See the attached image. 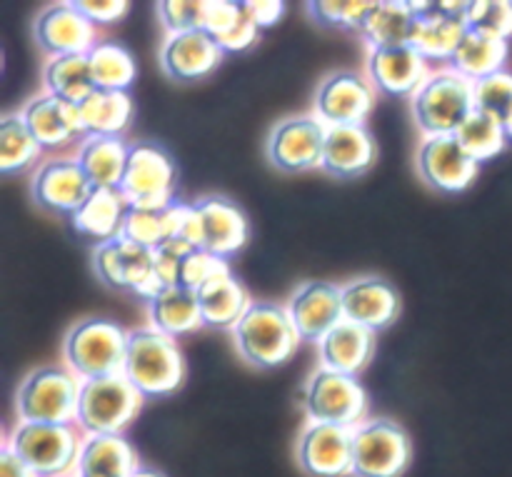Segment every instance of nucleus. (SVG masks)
Returning a JSON list of instances; mask_svg holds the SVG:
<instances>
[{
	"label": "nucleus",
	"instance_id": "19",
	"mask_svg": "<svg viewBox=\"0 0 512 477\" xmlns=\"http://www.w3.org/2000/svg\"><path fill=\"white\" fill-rule=\"evenodd\" d=\"M288 315L300 340L320 343L343 318V290L325 280L300 285L288 303Z\"/></svg>",
	"mask_w": 512,
	"mask_h": 477
},
{
	"label": "nucleus",
	"instance_id": "20",
	"mask_svg": "<svg viewBox=\"0 0 512 477\" xmlns=\"http://www.w3.org/2000/svg\"><path fill=\"white\" fill-rule=\"evenodd\" d=\"M343 318L378 335L400 315V293L393 283L378 275L358 278L343 285Z\"/></svg>",
	"mask_w": 512,
	"mask_h": 477
},
{
	"label": "nucleus",
	"instance_id": "10",
	"mask_svg": "<svg viewBox=\"0 0 512 477\" xmlns=\"http://www.w3.org/2000/svg\"><path fill=\"white\" fill-rule=\"evenodd\" d=\"M413 455L408 433L390 418H370L353 428V477H400Z\"/></svg>",
	"mask_w": 512,
	"mask_h": 477
},
{
	"label": "nucleus",
	"instance_id": "48",
	"mask_svg": "<svg viewBox=\"0 0 512 477\" xmlns=\"http://www.w3.org/2000/svg\"><path fill=\"white\" fill-rule=\"evenodd\" d=\"M243 5L260 30L273 28L275 23H280L285 13V3H280V0H250V3Z\"/></svg>",
	"mask_w": 512,
	"mask_h": 477
},
{
	"label": "nucleus",
	"instance_id": "47",
	"mask_svg": "<svg viewBox=\"0 0 512 477\" xmlns=\"http://www.w3.org/2000/svg\"><path fill=\"white\" fill-rule=\"evenodd\" d=\"M243 13V3L235 0H208V20H205V33L213 38L223 35L235 25V20Z\"/></svg>",
	"mask_w": 512,
	"mask_h": 477
},
{
	"label": "nucleus",
	"instance_id": "6",
	"mask_svg": "<svg viewBox=\"0 0 512 477\" xmlns=\"http://www.w3.org/2000/svg\"><path fill=\"white\" fill-rule=\"evenodd\" d=\"M475 110L473 83L455 70H435L413 95V113L425 138L455 135Z\"/></svg>",
	"mask_w": 512,
	"mask_h": 477
},
{
	"label": "nucleus",
	"instance_id": "50",
	"mask_svg": "<svg viewBox=\"0 0 512 477\" xmlns=\"http://www.w3.org/2000/svg\"><path fill=\"white\" fill-rule=\"evenodd\" d=\"M133 477H165V475L155 473V470H148V468H140V470H138V473H135Z\"/></svg>",
	"mask_w": 512,
	"mask_h": 477
},
{
	"label": "nucleus",
	"instance_id": "29",
	"mask_svg": "<svg viewBox=\"0 0 512 477\" xmlns=\"http://www.w3.org/2000/svg\"><path fill=\"white\" fill-rule=\"evenodd\" d=\"M130 145L120 135H88L78 148V163L95 190H120Z\"/></svg>",
	"mask_w": 512,
	"mask_h": 477
},
{
	"label": "nucleus",
	"instance_id": "25",
	"mask_svg": "<svg viewBox=\"0 0 512 477\" xmlns=\"http://www.w3.org/2000/svg\"><path fill=\"white\" fill-rule=\"evenodd\" d=\"M375 345H378L375 333L350 323V320H340L318 343L320 368L358 378L373 360Z\"/></svg>",
	"mask_w": 512,
	"mask_h": 477
},
{
	"label": "nucleus",
	"instance_id": "9",
	"mask_svg": "<svg viewBox=\"0 0 512 477\" xmlns=\"http://www.w3.org/2000/svg\"><path fill=\"white\" fill-rule=\"evenodd\" d=\"M300 400L310 423L358 428L360 423H365L368 413V395L360 380L328 368H318L310 375Z\"/></svg>",
	"mask_w": 512,
	"mask_h": 477
},
{
	"label": "nucleus",
	"instance_id": "52",
	"mask_svg": "<svg viewBox=\"0 0 512 477\" xmlns=\"http://www.w3.org/2000/svg\"><path fill=\"white\" fill-rule=\"evenodd\" d=\"M65 477H80V475H65Z\"/></svg>",
	"mask_w": 512,
	"mask_h": 477
},
{
	"label": "nucleus",
	"instance_id": "39",
	"mask_svg": "<svg viewBox=\"0 0 512 477\" xmlns=\"http://www.w3.org/2000/svg\"><path fill=\"white\" fill-rule=\"evenodd\" d=\"M455 138H458V143L463 145V150L470 158L483 163V160H490L503 153L505 143H508V130H505L503 120L475 108L470 118L460 125Z\"/></svg>",
	"mask_w": 512,
	"mask_h": 477
},
{
	"label": "nucleus",
	"instance_id": "37",
	"mask_svg": "<svg viewBox=\"0 0 512 477\" xmlns=\"http://www.w3.org/2000/svg\"><path fill=\"white\" fill-rule=\"evenodd\" d=\"M90 68H93V80L98 90H118L128 93L130 85L135 83L138 65L130 55L128 48L113 43V40H100L88 53Z\"/></svg>",
	"mask_w": 512,
	"mask_h": 477
},
{
	"label": "nucleus",
	"instance_id": "11",
	"mask_svg": "<svg viewBox=\"0 0 512 477\" xmlns=\"http://www.w3.org/2000/svg\"><path fill=\"white\" fill-rule=\"evenodd\" d=\"M93 265L98 278L113 290H128L138 298L150 300L163 293L155 280V250L133 240L115 238L110 243L95 245Z\"/></svg>",
	"mask_w": 512,
	"mask_h": 477
},
{
	"label": "nucleus",
	"instance_id": "45",
	"mask_svg": "<svg viewBox=\"0 0 512 477\" xmlns=\"http://www.w3.org/2000/svg\"><path fill=\"white\" fill-rule=\"evenodd\" d=\"M260 28L255 25V20L250 18L248 10L243 5V13L235 20V25L230 30H225L223 35H218V45L225 50V53H240V50H248L258 43Z\"/></svg>",
	"mask_w": 512,
	"mask_h": 477
},
{
	"label": "nucleus",
	"instance_id": "1",
	"mask_svg": "<svg viewBox=\"0 0 512 477\" xmlns=\"http://www.w3.org/2000/svg\"><path fill=\"white\" fill-rule=\"evenodd\" d=\"M123 375L143 398L175 393L185 378V360L178 340L155 328L133 330L128 335Z\"/></svg>",
	"mask_w": 512,
	"mask_h": 477
},
{
	"label": "nucleus",
	"instance_id": "28",
	"mask_svg": "<svg viewBox=\"0 0 512 477\" xmlns=\"http://www.w3.org/2000/svg\"><path fill=\"white\" fill-rule=\"evenodd\" d=\"M140 465L138 453L123 435H85L80 450V477H133Z\"/></svg>",
	"mask_w": 512,
	"mask_h": 477
},
{
	"label": "nucleus",
	"instance_id": "43",
	"mask_svg": "<svg viewBox=\"0 0 512 477\" xmlns=\"http://www.w3.org/2000/svg\"><path fill=\"white\" fill-rule=\"evenodd\" d=\"M473 95L475 108L495 115L505 123L512 113V75L500 70V73L478 80V83H473Z\"/></svg>",
	"mask_w": 512,
	"mask_h": 477
},
{
	"label": "nucleus",
	"instance_id": "35",
	"mask_svg": "<svg viewBox=\"0 0 512 477\" xmlns=\"http://www.w3.org/2000/svg\"><path fill=\"white\" fill-rule=\"evenodd\" d=\"M80 118L88 135H120L133 118V98L118 90H95L80 103Z\"/></svg>",
	"mask_w": 512,
	"mask_h": 477
},
{
	"label": "nucleus",
	"instance_id": "12",
	"mask_svg": "<svg viewBox=\"0 0 512 477\" xmlns=\"http://www.w3.org/2000/svg\"><path fill=\"white\" fill-rule=\"evenodd\" d=\"M328 125L318 115H293L280 120L268 138V158L283 173L323 168Z\"/></svg>",
	"mask_w": 512,
	"mask_h": 477
},
{
	"label": "nucleus",
	"instance_id": "49",
	"mask_svg": "<svg viewBox=\"0 0 512 477\" xmlns=\"http://www.w3.org/2000/svg\"><path fill=\"white\" fill-rule=\"evenodd\" d=\"M0 477H38L13 450L5 445L3 453H0Z\"/></svg>",
	"mask_w": 512,
	"mask_h": 477
},
{
	"label": "nucleus",
	"instance_id": "21",
	"mask_svg": "<svg viewBox=\"0 0 512 477\" xmlns=\"http://www.w3.org/2000/svg\"><path fill=\"white\" fill-rule=\"evenodd\" d=\"M225 50L205 30L165 35L160 48V65L165 75L178 83H195L213 73L223 60Z\"/></svg>",
	"mask_w": 512,
	"mask_h": 477
},
{
	"label": "nucleus",
	"instance_id": "22",
	"mask_svg": "<svg viewBox=\"0 0 512 477\" xmlns=\"http://www.w3.org/2000/svg\"><path fill=\"white\" fill-rule=\"evenodd\" d=\"M203 223V250L230 258L248 243L250 225L243 210L223 195H208L195 203Z\"/></svg>",
	"mask_w": 512,
	"mask_h": 477
},
{
	"label": "nucleus",
	"instance_id": "40",
	"mask_svg": "<svg viewBox=\"0 0 512 477\" xmlns=\"http://www.w3.org/2000/svg\"><path fill=\"white\" fill-rule=\"evenodd\" d=\"M375 0H313L308 3V13L313 15L315 23L325 28H343L360 33L365 18L373 10Z\"/></svg>",
	"mask_w": 512,
	"mask_h": 477
},
{
	"label": "nucleus",
	"instance_id": "51",
	"mask_svg": "<svg viewBox=\"0 0 512 477\" xmlns=\"http://www.w3.org/2000/svg\"><path fill=\"white\" fill-rule=\"evenodd\" d=\"M505 130H508V138H512V113H510V118L505 120Z\"/></svg>",
	"mask_w": 512,
	"mask_h": 477
},
{
	"label": "nucleus",
	"instance_id": "13",
	"mask_svg": "<svg viewBox=\"0 0 512 477\" xmlns=\"http://www.w3.org/2000/svg\"><path fill=\"white\" fill-rule=\"evenodd\" d=\"M30 190H33L35 205L53 215L73 218L95 188L85 170L80 168L78 158H50L35 170Z\"/></svg>",
	"mask_w": 512,
	"mask_h": 477
},
{
	"label": "nucleus",
	"instance_id": "5",
	"mask_svg": "<svg viewBox=\"0 0 512 477\" xmlns=\"http://www.w3.org/2000/svg\"><path fill=\"white\" fill-rule=\"evenodd\" d=\"M128 335L118 323L108 318L80 320L70 328L63 343L65 368L80 380L120 375L128 353Z\"/></svg>",
	"mask_w": 512,
	"mask_h": 477
},
{
	"label": "nucleus",
	"instance_id": "30",
	"mask_svg": "<svg viewBox=\"0 0 512 477\" xmlns=\"http://www.w3.org/2000/svg\"><path fill=\"white\" fill-rule=\"evenodd\" d=\"M195 295H198L203 325L215 330H233L243 320V315L248 313L250 305H253L248 290L230 275V270L210 280Z\"/></svg>",
	"mask_w": 512,
	"mask_h": 477
},
{
	"label": "nucleus",
	"instance_id": "24",
	"mask_svg": "<svg viewBox=\"0 0 512 477\" xmlns=\"http://www.w3.org/2000/svg\"><path fill=\"white\" fill-rule=\"evenodd\" d=\"M468 35V23L465 18L445 13L440 3H428L420 13L418 25H415L410 48L425 60V63L450 65L453 55L458 53L460 43Z\"/></svg>",
	"mask_w": 512,
	"mask_h": 477
},
{
	"label": "nucleus",
	"instance_id": "34",
	"mask_svg": "<svg viewBox=\"0 0 512 477\" xmlns=\"http://www.w3.org/2000/svg\"><path fill=\"white\" fill-rule=\"evenodd\" d=\"M43 85L45 93L55 95L60 100H68L73 105H80L98 90L95 88L88 53L50 58L43 68Z\"/></svg>",
	"mask_w": 512,
	"mask_h": 477
},
{
	"label": "nucleus",
	"instance_id": "32",
	"mask_svg": "<svg viewBox=\"0 0 512 477\" xmlns=\"http://www.w3.org/2000/svg\"><path fill=\"white\" fill-rule=\"evenodd\" d=\"M125 213H128V203L120 195V190H93L83 208L70 220L80 235H88V238L98 240L100 245L120 238Z\"/></svg>",
	"mask_w": 512,
	"mask_h": 477
},
{
	"label": "nucleus",
	"instance_id": "15",
	"mask_svg": "<svg viewBox=\"0 0 512 477\" xmlns=\"http://www.w3.org/2000/svg\"><path fill=\"white\" fill-rule=\"evenodd\" d=\"M25 125L43 150H58L70 148V145H83L88 133H85L83 118H80V105L60 100L50 93H40L25 103L20 110Z\"/></svg>",
	"mask_w": 512,
	"mask_h": 477
},
{
	"label": "nucleus",
	"instance_id": "18",
	"mask_svg": "<svg viewBox=\"0 0 512 477\" xmlns=\"http://www.w3.org/2000/svg\"><path fill=\"white\" fill-rule=\"evenodd\" d=\"M478 165L455 135H438L420 143L418 170L425 183L440 193H460L468 188L478 175Z\"/></svg>",
	"mask_w": 512,
	"mask_h": 477
},
{
	"label": "nucleus",
	"instance_id": "7",
	"mask_svg": "<svg viewBox=\"0 0 512 477\" xmlns=\"http://www.w3.org/2000/svg\"><path fill=\"white\" fill-rule=\"evenodd\" d=\"M178 168L168 150L158 143L130 145L120 195L130 208L165 210L175 203Z\"/></svg>",
	"mask_w": 512,
	"mask_h": 477
},
{
	"label": "nucleus",
	"instance_id": "26",
	"mask_svg": "<svg viewBox=\"0 0 512 477\" xmlns=\"http://www.w3.org/2000/svg\"><path fill=\"white\" fill-rule=\"evenodd\" d=\"M378 145L365 125H343L328 128L323 153V170L335 178H353L365 173L375 163Z\"/></svg>",
	"mask_w": 512,
	"mask_h": 477
},
{
	"label": "nucleus",
	"instance_id": "2",
	"mask_svg": "<svg viewBox=\"0 0 512 477\" xmlns=\"http://www.w3.org/2000/svg\"><path fill=\"white\" fill-rule=\"evenodd\" d=\"M235 345L245 363L253 368H280L295 355L300 335L290 320L288 308L275 303H253L233 328Z\"/></svg>",
	"mask_w": 512,
	"mask_h": 477
},
{
	"label": "nucleus",
	"instance_id": "44",
	"mask_svg": "<svg viewBox=\"0 0 512 477\" xmlns=\"http://www.w3.org/2000/svg\"><path fill=\"white\" fill-rule=\"evenodd\" d=\"M228 270H230L228 263H225L223 258H218V255L208 253V250H193V253L183 260V265H180V283L178 285H183V288L198 293L203 285H208L210 280H215L218 275L228 273Z\"/></svg>",
	"mask_w": 512,
	"mask_h": 477
},
{
	"label": "nucleus",
	"instance_id": "3",
	"mask_svg": "<svg viewBox=\"0 0 512 477\" xmlns=\"http://www.w3.org/2000/svg\"><path fill=\"white\" fill-rule=\"evenodd\" d=\"M85 433L78 425L20 423L8 438V448L38 477L78 475Z\"/></svg>",
	"mask_w": 512,
	"mask_h": 477
},
{
	"label": "nucleus",
	"instance_id": "4",
	"mask_svg": "<svg viewBox=\"0 0 512 477\" xmlns=\"http://www.w3.org/2000/svg\"><path fill=\"white\" fill-rule=\"evenodd\" d=\"M80 390L83 380L73 370L65 365H45L20 383L15 413L20 423L73 425L78 420Z\"/></svg>",
	"mask_w": 512,
	"mask_h": 477
},
{
	"label": "nucleus",
	"instance_id": "33",
	"mask_svg": "<svg viewBox=\"0 0 512 477\" xmlns=\"http://www.w3.org/2000/svg\"><path fill=\"white\" fill-rule=\"evenodd\" d=\"M508 53V40L468 30V35H465L463 43H460L458 53L450 60V70H455L458 75L468 78L470 83H478V80L488 78V75L500 73L505 60H508Z\"/></svg>",
	"mask_w": 512,
	"mask_h": 477
},
{
	"label": "nucleus",
	"instance_id": "14",
	"mask_svg": "<svg viewBox=\"0 0 512 477\" xmlns=\"http://www.w3.org/2000/svg\"><path fill=\"white\" fill-rule=\"evenodd\" d=\"M375 93L368 78L358 73H333L315 95V115L328 128L363 125L375 108Z\"/></svg>",
	"mask_w": 512,
	"mask_h": 477
},
{
	"label": "nucleus",
	"instance_id": "23",
	"mask_svg": "<svg viewBox=\"0 0 512 477\" xmlns=\"http://www.w3.org/2000/svg\"><path fill=\"white\" fill-rule=\"evenodd\" d=\"M428 75V63L410 45L378 48L368 55V80L385 95H415Z\"/></svg>",
	"mask_w": 512,
	"mask_h": 477
},
{
	"label": "nucleus",
	"instance_id": "17",
	"mask_svg": "<svg viewBox=\"0 0 512 477\" xmlns=\"http://www.w3.org/2000/svg\"><path fill=\"white\" fill-rule=\"evenodd\" d=\"M300 468L313 477L353 473V428L308 423L298 440Z\"/></svg>",
	"mask_w": 512,
	"mask_h": 477
},
{
	"label": "nucleus",
	"instance_id": "31",
	"mask_svg": "<svg viewBox=\"0 0 512 477\" xmlns=\"http://www.w3.org/2000/svg\"><path fill=\"white\" fill-rule=\"evenodd\" d=\"M148 318L150 328L160 330V333L170 335V338L190 335L203 328L198 295L193 290L183 288V285L165 288L163 293L155 295L148 303Z\"/></svg>",
	"mask_w": 512,
	"mask_h": 477
},
{
	"label": "nucleus",
	"instance_id": "27",
	"mask_svg": "<svg viewBox=\"0 0 512 477\" xmlns=\"http://www.w3.org/2000/svg\"><path fill=\"white\" fill-rule=\"evenodd\" d=\"M420 13L410 0H375L360 35L370 50L410 45Z\"/></svg>",
	"mask_w": 512,
	"mask_h": 477
},
{
	"label": "nucleus",
	"instance_id": "8",
	"mask_svg": "<svg viewBox=\"0 0 512 477\" xmlns=\"http://www.w3.org/2000/svg\"><path fill=\"white\" fill-rule=\"evenodd\" d=\"M143 395L120 375L83 380L78 405V425L85 435H123L140 413Z\"/></svg>",
	"mask_w": 512,
	"mask_h": 477
},
{
	"label": "nucleus",
	"instance_id": "36",
	"mask_svg": "<svg viewBox=\"0 0 512 477\" xmlns=\"http://www.w3.org/2000/svg\"><path fill=\"white\" fill-rule=\"evenodd\" d=\"M178 218H180V200H175L170 208L165 210H140L130 208L125 213L123 233L120 238L133 240V243L145 245L150 250H158L168 240L178 235Z\"/></svg>",
	"mask_w": 512,
	"mask_h": 477
},
{
	"label": "nucleus",
	"instance_id": "46",
	"mask_svg": "<svg viewBox=\"0 0 512 477\" xmlns=\"http://www.w3.org/2000/svg\"><path fill=\"white\" fill-rule=\"evenodd\" d=\"M75 8L98 28V25H110L125 18L130 3H125V0H80V3H75Z\"/></svg>",
	"mask_w": 512,
	"mask_h": 477
},
{
	"label": "nucleus",
	"instance_id": "41",
	"mask_svg": "<svg viewBox=\"0 0 512 477\" xmlns=\"http://www.w3.org/2000/svg\"><path fill=\"white\" fill-rule=\"evenodd\" d=\"M468 30L493 35V38H512V3L508 0H475L465 10Z\"/></svg>",
	"mask_w": 512,
	"mask_h": 477
},
{
	"label": "nucleus",
	"instance_id": "38",
	"mask_svg": "<svg viewBox=\"0 0 512 477\" xmlns=\"http://www.w3.org/2000/svg\"><path fill=\"white\" fill-rule=\"evenodd\" d=\"M43 148L25 125L23 115L10 113L0 120V173L13 175L40 160Z\"/></svg>",
	"mask_w": 512,
	"mask_h": 477
},
{
	"label": "nucleus",
	"instance_id": "42",
	"mask_svg": "<svg viewBox=\"0 0 512 477\" xmlns=\"http://www.w3.org/2000/svg\"><path fill=\"white\" fill-rule=\"evenodd\" d=\"M155 8H158V18L165 35L205 30L208 0H163V3H158Z\"/></svg>",
	"mask_w": 512,
	"mask_h": 477
},
{
	"label": "nucleus",
	"instance_id": "16",
	"mask_svg": "<svg viewBox=\"0 0 512 477\" xmlns=\"http://www.w3.org/2000/svg\"><path fill=\"white\" fill-rule=\"evenodd\" d=\"M33 33L35 43L50 58L90 53L100 43L98 28L75 8V3L48 5L35 18Z\"/></svg>",
	"mask_w": 512,
	"mask_h": 477
}]
</instances>
